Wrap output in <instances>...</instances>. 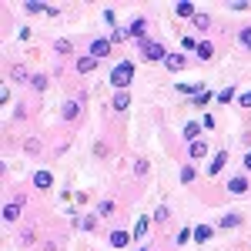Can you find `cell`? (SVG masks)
I'll return each mask as SVG.
<instances>
[{
	"label": "cell",
	"instance_id": "6da1fadb",
	"mask_svg": "<svg viewBox=\"0 0 251 251\" xmlns=\"http://www.w3.org/2000/svg\"><path fill=\"white\" fill-rule=\"evenodd\" d=\"M131 80H134V64H131V60H121L114 71H111V84L124 91V87H127Z\"/></svg>",
	"mask_w": 251,
	"mask_h": 251
},
{
	"label": "cell",
	"instance_id": "7a4b0ae2",
	"mask_svg": "<svg viewBox=\"0 0 251 251\" xmlns=\"http://www.w3.org/2000/svg\"><path fill=\"white\" fill-rule=\"evenodd\" d=\"M141 54H144L148 60H168L164 44H157V40H141Z\"/></svg>",
	"mask_w": 251,
	"mask_h": 251
},
{
	"label": "cell",
	"instance_id": "3957f363",
	"mask_svg": "<svg viewBox=\"0 0 251 251\" xmlns=\"http://www.w3.org/2000/svg\"><path fill=\"white\" fill-rule=\"evenodd\" d=\"M111 54V40H104V37H97V40H91V57L94 60H100V57H107Z\"/></svg>",
	"mask_w": 251,
	"mask_h": 251
},
{
	"label": "cell",
	"instance_id": "277c9868",
	"mask_svg": "<svg viewBox=\"0 0 251 251\" xmlns=\"http://www.w3.org/2000/svg\"><path fill=\"white\" fill-rule=\"evenodd\" d=\"M211 234H214L211 225H198V228H194V241H198V245H208V241H211Z\"/></svg>",
	"mask_w": 251,
	"mask_h": 251
},
{
	"label": "cell",
	"instance_id": "5b68a950",
	"mask_svg": "<svg viewBox=\"0 0 251 251\" xmlns=\"http://www.w3.org/2000/svg\"><path fill=\"white\" fill-rule=\"evenodd\" d=\"M20 208H24V201H7V204H3V218H7V221H17Z\"/></svg>",
	"mask_w": 251,
	"mask_h": 251
},
{
	"label": "cell",
	"instance_id": "8992f818",
	"mask_svg": "<svg viewBox=\"0 0 251 251\" xmlns=\"http://www.w3.org/2000/svg\"><path fill=\"white\" fill-rule=\"evenodd\" d=\"M127 104H131V94H127V91H117L114 100H111V107H114V111H127Z\"/></svg>",
	"mask_w": 251,
	"mask_h": 251
},
{
	"label": "cell",
	"instance_id": "52a82bcc",
	"mask_svg": "<svg viewBox=\"0 0 251 251\" xmlns=\"http://www.w3.org/2000/svg\"><path fill=\"white\" fill-rule=\"evenodd\" d=\"M188 157H194V161H201V157H208V144H204V141H194L191 148H188Z\"/></svg>",
	"mask_w": 251,
	"mask_h": 251
},
{
	"label": "cell",
	"instance_id": "ba28073f",
	"mask_svg": "<svg viewBox=\"0 0 251 251\" xmlns=\"http://www.w3.org/2000/svg\"><path fill=\"white\" fill-rule=\"evenodd\" d=\"M164 64H168V71H184L188 57H184V54H168V60H164Z\"/></svg>",
	"mask_w": 251,
	"mask_h": 251
},
{
	"label": "cell",
	"instance_id": "9c48e42d",
	"mask_svg": "<svg viewBox=\"0 0 251 251\" xmlns=\"http://www.w3.org/2000/svg\"><path fill=\"white\" fill-rule=\"evenodd\" d=\"M201 131H204V127H201V121H188V124H184V137H188V141H198V134H201Z\"/></svg>",
	"mask_w": 251,
	"mask_h": 251
},
{
	"label": "cell",
	"instance_id": "30bf717a",
	"mask_svg": "<svg viewBox=\"0 0 251 251\" xmlns=\"http://www.w3.org/2000/svg\"><path fill=\"white\" fill-rule=\"evenodd\" d=\"M228 191L231 194H245L248 191V177H231V181H228Z\"/></svg>",
	"mask_w": 251,
	"mask_h": 251
},
{
	"label": "cell",
	"instance_id": "8fae6325",
	"mask_svg": "<svg viewBox=\"0 0 251 251\" xmlns=\"http://www.w3.org/2000/svg\"><path fill=\"white\" fill-rule=\"evenodd\" d=\"M127 238H134V234H127V231L117 228V231H111V245H114V248H127Z\"/></svg>",
	"mask_w": 251,
	"mask_h": 251
},
{
	"label": "cell",
	"instance_id": "7c38bea8",
	"mask_svg": "<svg viewBox=\"0 0 251 251\" xmlns=\"http://www.w3.org/2000/svg\"><path fill=\"white\" fill-rule=\"evenodd\" d=\"M174 14H177V17H191V20H194V14H198V10H194V3H188V0H181V3L174 7Z\"/></svg>",
	"mask_w": 251,
	"mask_h": 251
},
{
	"label": "cell",
	"instance_id": "4fadbf2b",
	"mask_svg": "<svg viewBox=\"0 0 251 251\" xmlns=\"http://www.w3.org/2000/svg\"><path fill=\"white\" fill-rule=\"evenodd\" d=\"M144 27H148V20L144 17H137L131 27H127V37H144Z\"/></svg>",
	"mask_w": 251,
	"mask_h": 251
},
{
	"label": "cell",
	"instance_id": "5bb4252c",
	"mask_svg": "<svg viewBox=\"0 0 251 251\" xmlns=\"http://www.w3.org/2000/svg\"><path fill=\"white\" fill-rule=\"evenodd\" d=\"M60 114H64V121H74V117L80 114V104H77V100H67V104H64V111H60Z\"/></svg>",
	"mask_w": 251,
	"mask_h": 251
},
{
	"label": "cell",
	"instance_id": "9a60e30c",
	"mask_svg": "<svg viewBox=\"0 0 251 251\" xmlns=\"http://www.w3.org/2000/svg\"><path fill=\"white\" fill-rule=\"evenodd\" d=\"M34 184H37V188H50V184H54V174L50 171H37L34 174Z\"/></svg>",
	"mask_w": 251,
	"mask_h": 251
},
{
	"label": "cell",
	"instance_id": "2e32d148",
	"mask_svg": "<svg viewBox=\"0 0 251 251\" xmlns=\"http://www.w3.org/2000/svg\"><path fill=\"white\" fill-rule=\"evenodd\" d=\"M208 100H218V94H211V91H201V94H194V107H208Z\"/></svg>",
	"mask_w": 251,
	"mask_h": 251
},
{
	"label": "cell",
	"instance_id": "e0dca14e",
	"mask_svg": "<svg viewBox=\"0 0 251 251\" xmlns=\"http://www.w3.org/2000/svg\"><path fill=\"white\" fill-rule=\"evenodd\" d=\"M94 67H97V60L91 57V54H87V57H80V60H77V71H80V74H91Z\"/></svg>",
	"mask_w": 251,
	"mask_h": 251
},
{
	"label": "cell",
	"instance_id": "ac0fdd59",
	"mask_svg": "<svg viewBox=\"0 0 251 251\" xmlns=\"http://www.w3.org/2000/svg\"><path fill=\"white\" fill-rule=\"evenodd\" d=\"M225 161H228V154H225V151H218V154H214V161H211V168H208V174H218L221 168H225Z\"/></svg>",
	"mask_w": 251,
	"mask_h": 251
},
{
	"label": "cell",
	"instance_id": "d6986e66",
	"mask_svg": "<svg viewBox=\"0 0 251 251\" xmlns=\"http://www.w3.org/2000/svg\"><path fill=\"white\" fill-rule=\"evenodd\" d=\"M148 228H151V218H141L134 225V238H148Z\"/></svg>",
	"mask_w": 251,
	"mask_h": 251
},
{
	"label": "cell",
	"instance_id": "ffe728a7",
	"mask_svg": "<svg viewBox=\"0 0 251 251\" xmlns=\"http://www.w3.org/2000/svg\"><path fill=\"white\" fill-rule=\"evenodd\" d=\"M191 24L198 27V30H208V27H211V17H208V14H194Z\"/></svg>",
	"mask_w": 251,
	"mask_h": 251
},
{
	"label": "cell",
	"instance_id": "44dd1931",
	"mask_svg": "<svg viewBox=\"0 0 251 251\" xmlns=\"http://www.w3.org/2000/svg\"><path fill=\"white\" fill-rule=\"evenodd\" d=\"M198 57H201V60H211L214 57V47L208 44V40H204V44H198Z\"/></svg>",
	"mask_w": 251,
	"mask_h": 251
},
{
	"label": "cell",
	"instance_id": "7402d4cb",
	"mask_svg": "<svg viewBox=\"0 0 251 251\" xmlns=\"http://www.w3.org/2000/svg\"><path fill=\"white\" fill-rule=\"evenodd\" d=\"M241 225V214H225L221 218V228H238Z\"/></svg>",
	"mask_w": 251,
	"mask_h": 251
},
{
	"label": "cell",
	"instance_id": "603a6c76",
	"mask_svg": "<svg viewBox=\"0 0 251 251\" xmlns=\"http://www.w3.org/2000/svg\"><path fill=\"white\" fill-rule=\"evenodd\" d=\"M97 214H100V218L114 214V201H100V204H97Z\"/></svg>",
	"mask_w": 251,
	"mask_h": 251
},
{
	"label": "cell",
	"instance_id": "cb8c5ba5",
	"mask_svg": "<svg viewBox=\"0 0 251 251\" xmlns=\"http://www.w3.org/2000/svg\"><path fill=\"white\" fill-rule=\"evenodd\" d=\"M234 100V87H225L221 94H218V104H231Z\"/></svg>",
	"mask_w": 251,
	"mask_h": 251
},
{
	"label": "cell",
	"instance_id": "d4e9b609",
	"mask_svg": "<svg viewBox=\"0 0 251 251\" xmlns=\"http://www.w3.org/2000/svg\"><path fill=\"white\" fill-rule=\"evenodd\" d=\"M30 84H34L37 91H47V77H44V74H34V77H30Z\"/></svg>",
	"mask_w": 251,
	"mask_h": 251
},
{
	"label": "cell",
	"instance_id": "484cf974",
	"mask_svg": "<svg viewBox=\"0 0 251 251\" xmlns=\"http://www.w3.org/2000/svg\"><path fill=\"white\" fill-rule=\"evenodd\" d=\"M177 91H181V94H201L198 84H177Z\"/></svg>",
	"mask_w": 251,
	"mask_h": 251
},
{
	"label": "cell",
	"instance_id": "4316f807",
	"mask_svg": "<svg viewBox=\"0 0 251 251\" xmlns=\"http://www.w3.org/2000/svg\"><path fill=\"white\" fill-rule=\"evenodd\" d=\"M181 181H184V184L194 181V168H191V164H184V168H181Z\"/></svg>",
	"mask_w": 251,
	"mask_h": 251
},
{
	"label": "cell",
	"instance_id": "83f0119b",
	"mask_svg": "<svg viewBox=\"0 0 251 251\" xmlns=\"http://www.w3.org/2000/svg\"><path fill=\"white\" fill-rule=\"evenodd\" d=\"M241 47H245V50H251V27H245V30H241Z\"/></svg>",
	"mask_w": 251,
	"mask_h": 251
},
{
	"label": "cell",
	"instance_id": "f1b7e54d",
	"mask_svg": "<svg viewBox=\"0 0 251 251\" xmlns=\"http://www.w3.org/2000/svg\"><path fill=\"white\" fill-rule=\"evenodd\" d=\"M111 40H117V44H121V40H127V30H124V27H114V34H111Z\"/></svg>",
	"mask_w": 251,
	"mask_h": 251
},
{
	"label": "cell",
	"instance_id": "f546056e",
	"mask_svg": "<svg viewBox=\"0 0 251 251\" xmlns=\"http://www.w3.org/2000/svg\"><path fill=\"white\" fill-rule=\"evenodd\" d=\"M80 228H84V231H94V228H97V218H84V221H80Z\"/></svg>",
	"mask_w": 251,
	"mask_h": 251
},
{
	"label": "cell",
	"instance_id": "4dcf8cb0",
	"mask_svg": "<svg viewBox=\"0 0 251 251\" xmlns=\"http://www.w3.org/2000/svg\"><path fill=\"white\" fill-rule=\"evenodd\" d=\"M191 238H194V231H188V228H184V231L177 234V245H188V241H191Z\"/></svg>",
	"mask_w": 251,
	"mask_h": 251
},
{
	"label": "cell",
	"instance_id": "1f68e13d",
	"mask_svg": "<svg viewBox=\"0 0 251 251\" xmlns=\"http://www.w3.org/2000/svg\"><path fill=\"white\" fill-rule=\"evenodd\" d=\"M10 77H17V80H27V71H24V67H14V71H10Z\"/></svg>",
	"mask_w": 251,
	"mask_h": 251
},
{
	"label": "cell",
	"instance_id": "d6a6232c",
	"mask_svg": "<svg viewBox=\"0 0 251 251\" xmlns=\"http://www.w3.org/2000/svg\"><path fill=\"white\" fill-rule=\"evenodd\" d=\"M154 221H157V225H161V221H168V208H157V211H154Z\"/></svg>",
	"mask_w": 251,
	"mask_h": 251
},
{
	"label": "cell",
	"instance_id": "836d02e7",
	"mask_svg": "<svg viewBox=\"0 0 251 251\" xmlns=\"http://www.w3.org/2000/svg\"><path fill=\"white\" fill-rule=\"evenodd\" d=\"M201 127H208V131H211V127H214V117L204 114V117H201Z\"/></svg>",
	"mask_w": 251,
	"mask_h": 251
},
{
	"label": "cell",
	"instance_id": "e575fe53",
	"mask_svg": "<svg viewBox=\"0 0 251 251\" xmlns=\"http://www.w3.org/2000/svg\"><path fill=\"white\" fill-rule=\"evenodd\" d=\"M238 104H241V107H251V91H248V94H241V100H238Z\"/></svg>",
	"mask_w": 251,
	"mask_h": 251
},
{
	"label": "cell",
	"instance_id": "d590c367",
	"mask_svg": "<svg viewBox=\"0 0 251 251\" xmlns=\"http://www.w3.org/2000/svg\"><path fill=\"white\" fill-rule=\"evenodd\" d=\"M245 168H248V171H251V151H248V154H245Z\"/></svg>",
	"mask_w": 251,
	"mask_h": 251
},
{
	"label": "cell",
	"instance_id": "8d00e7d4",
	"mask_svg": "<svg viewBox=\"0 0 251 251\" xmlns=\"http://www.w3.org/2000/svg\"><path fill=\"white\" fill-rule=\"evenodd\" d=\"M141 251H148V248H141Z\"/></svg>",
	"mask_w": 251,
	"mask_h": 251
}]
</instances>
